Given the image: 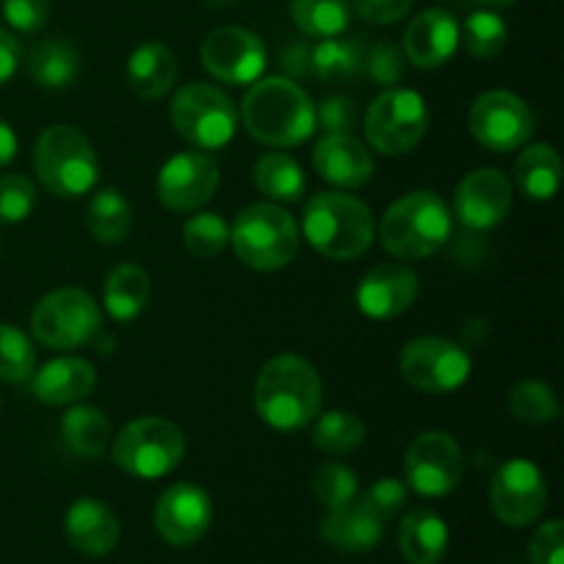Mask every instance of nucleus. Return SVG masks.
<instances>
[{
  "label": "nucleus",
  "instance_id": "20e7f679",
  "mask_svg": "<svg viewBox=\"0 0 564 564\" xmlns=\"http://www.w3.org/2000/svg\"><path fill=\"white\" fill-rule=\"evenodd\" d=\"M452 237V213L433 191L397 198L380 220V242L397 259H427Z\"/></svg>",
  "mask_w": 564,
  "mask_h": 564
},
{
  "label": "nucleus",
  "instance_id": "2f4dec72",
  "mask_svg": "<svg viewBox=\"0 0 564 564\" xmlns=\"http://www.w3.org/2000/svg\"><path fill=\"white\" fill-rule=\"evenodd\" d=\"M367 47L358 39H323L317 47L308 53V69L325 83H347L364 69Z\"/></svg>",
  "mask_w": 564,
  "mask_h": 564
},
{
  "label": "nucleus",
  "instance_id": "4c0bfd02",
  "mask_svg": "<svg viewBox=\"0 0 564 564\" xmlns=\"http://www.w3.org/2000/svg\"><path fill=\"white\" fill-rule=\"evenodd\" d=\"M463 42L474 58H496L507 47V22L490 9L474 11L463 25Z\"/></svg>",
  "mask_w": 564,
  "mask_h": 564
},
{
  "label": "nucleus",
  "instance_id": "cd10ccee",
  "mask_svg": "<svg viewBox=\"0 0 564 564\" xmlns=\"http://www.w3.org/2000/svg\"><path fill=\"white\" fill-rule=\"evenodd\" d=\"M149 297H152V279L141 264H119L105 279L102 303L116 323H132L141 317L143 308L149 306Z\"/></svg>",
  "mask_w": 564,
  "mask_h": 564
},
{
  "label": "nucleus",
  "instance_id": "ea45409f",
  "mask_svg": "<svg viewBox=\"0 0 564 564\" xmlns=\"http://www.w3.org/2000/svg\"><path fill=\"white\" fill-rule=\"evenodd\" d=\"M312 494L325 510H336V507H345L358 499V479L345 463H323V466L314 471Z\"/></svg>",
  "mask_w": 564,
  "mask_h": 564
},
{
  "label": "nucleus",
  "instance_id": "4468645a",
  "mask_svg": "<svg viewBox=\"0 0 564 564\" xmlns=\"http://www.w3.org/2000/svg\"><path fill=\"white\" fill-rule=\"evenodd\" d=\"M549 505V485L532 460H507L490 482V507L501 523L512 529L529 527Z\"/></svg>",
  "mask_w": 564,
  "mask_h": 564
},
{
  "label": "nucleus",
  "instance_id": "c9c22d12",
  "mask_svg": "<svg viewBox=\"0 0 564 564\" xmlns=\"http://www.w3.org/2000/svg\"><path fill=\"white\" fill-rule=\"evenodd\" d=\"M510 411L523 424H549L560 416V400L543 380H521L510 391Z\"/></svg>",
  "mask_w": 564,
  "mask_h": 564
},
{
  "label": "nucleus",
  "instance_id": "c03bdc74",
  "mask_svg": "<svg viewBox=\"0 0 564 564\" xmlns=\"http://www.w3.org/2000/svg\"><path fill=\"white\" fill-rule=\"evenodd\" d=\"M6 22L20 33H36L50 22V0H3Z\"/></svg>",
  "mask_w": 564,
  "mask_h": 564
},
{
  "label": "nucleus",
  "instance_id": "1a4fd4ad",
  "mask_svg": "<svg viewBox=\"0 0 564 564\" xmlns=\"http://www.w3.org/2000/svg\"><path fill=\"white\" fill-rule=\"evenodd\" d=\"M235 102L209 83H191L171 99V124L196 149H224L237 132Z\"/></svg>",
  "mask_w": 564,
  "mask_h": 564
},
{
  "label": "nucleus",
  "instance_id": "3c124183",
  "mask_svg": "<svg viewBox=\"0 0 564 564\" xmlns=\"http://www.w3.org/2000/svg\"><path fill=\"white\" fill-rule=\"evenodd\" d=\"M477 3L488 6V9L494 11V9H510V6L516 3V0H477Z\"/></svg>",
  "mask_w": 564,
  "mask_h": 564
},
{
  "label": "nucleus",
  "instance_id": "a878e982",
  "mask_svg": "<svg viewBox=\"0 0 564 564\" xmlns=\"http://www.w3.org/2000/svg\"><path fill=\"white\" fill-rule=\"evenodd\" d=\"M449 549V529L438 512L419 507L400 523V551L411 564H438Z\"/></svg>",
  "mask_w": 564,
  "mask_h": 564
},
{
  "label": "nucleus",
  "instance_id": "f257e3e1",
  "mask_svg": "<svg viewBox=\"0 0 564 564\" xmlns=\"http://www.w3.org/2000/svg\"><path fill=\"white\" fill-rule=\"evenodd\" d=\"M253 408L268 427L297 433L308 427L323 408V380L306 358L295 352L275 356L259 372Z\"/></svg>",
  "mask_w": 564,
  "mask_h": 564
},
{
  "label": "nucleus",
  "instance_id": "c756f323",
  "mask_svg": "<svg viewBox=\"0 0 564 564\" xmlns=\"http://www.w3.org/2000/svg\"><path fill=\"white\" fill-rule=\"evenodd\" d=\"M110 430L108 416L94 405H72L61 419V438H64L66 449L77 457H102L105 449L110 446Z\"/></svg>",
  "mask_w": 564,
  "mask_h": 564
},
{
  "label": "nucleus",
  "instance_id": "c85d7f7f",
  "mask_svg": "<svg viewBox=\"0 0 564 564\" xmlns=\"http://www.w3.org/2000/svg\"><path fill=\"white\" fill-rule=\"evenodd\" d=\"M562 158L551 143H529L516 160V182L532 202H551L562 187Z\"/></svg>",
  "mask_w": 564,
  "mask_h": 564
},
{
  "label": "nucleus",
  "instance_id": "7c9ffc66",
  "mask_svg": "<svg viewBox=\"0 0 564 564\" xmlns=\"http://www.w3.org/2000/svg\"><path fill=\"white\" fill-rule=\"evenodd\" d=\"M86 229L102 246H119L132 229V207L116 187H99L86 209Z\"/></svg>",
  "mask_w": 564,
  "mask_h": 564
},
{
  "label": "nucleus",
  "instance_id": "f8f14e48",
  "mask_svg": "<svg viewBox=\"0 0 564 564\" xmlns=\"http://www.w3.org/2000/svg\"><path fill=\"white\" fill-rule=\"evenodd\" d=\"M466 457L460 444L444 430L416 435L405 449V485L427 499H441L460 488Z\"/></svg>",
  "mask_w": 564,
  "mask_h": 564
},
{
  "label": "nucleus",
  "instance_id": "e433bc0d",
  "mask_svg": "<svg viewBox=\"0 0 564 564\" xmlns=\"http://www.w3.org/2000/svg\"><path fill=\"white\" fill-rule=\"evenodd\" d=\"M36 372V350L33 341L14 325L0 323V380L22 383Z\"/></svg>",
  "mask_w": 564,
  "mask_h": 564
},
{
  "label": "nucleus",
  "instance_id": "5701e85b",
  "mask_svg": "<svg viewBox=\"0 0 564 564\" xmlns=\"http://www.w3.org/2000/svg\"><path fill=\"white\" fill-rule=\"evenodd\" d=\"M383 518L369 510L361 499H356L350 505L328 510L319 534L330 549L341 551V554H364L383 540Z\"/></svg>",
  "mask_w": 564,
  "mask_h": 564
},
{
  "label": "nucleus",
  "instance_id": "8fccbe9b",
  "mask_svg": "<svg viewBox=\"0 0 564 564\" xmlns=\"http://www.w3.org/2000/svg\"><path fill=\"white\" fill-rule=\"evenodd\" d=\"M14 158H17V135L9 127V121L0 119V169H6Z\"/></svg>",
  "mask_w": 564,
  "mask_h": 564
},
{
  "label": "nucleus",
  "instance_id": "bb28decb",
  "mask_svg": "<svg viewBox=\"0 0 564 564\" xmlns=\"http://www.w3.org/2000/svg\"><path fill=\"white\" fill-rule=\"evenodd\" d=\"M25 69L31 80L39 83L42 88H66L80 75V53L64 36L39 39L28 50Z\"/></svg>",
  "mask_w": 564,
  "mask_h": 564
},
{
  "label": "nucleus",
  "instance_id": "2eb2a0df",
  "mask_svg": "<svg viewBox=\"0 0 564 564\" xmlns=\"http://www.w3.org/2000/svg\"><path fill=\"white\" fill-rule=\"evenodd\" d=\"M202 64L215 80L248 86L262 77L268 50L262 39L240 25H224L207 33L202 44Z\"/></svg>",
  "mask_w": 564,
  "mask_h": 564
},
{
  "label": "nucleus",
  "instance_id": "9d476101",
  "mask_svg": "<svg viewBox=\"0 0 564 564\" xmlns=\"http://www.w3.org/2000/svg\"><path fill=\"white\" fill-rule=\"evenodd\" d=\"M430 113L422 94L411 88H386L367 110V141L375 152L400 158L416 149L427 132Z\"/></svg>",
  "mask_w": 564,
  "mask_h": 564
},
{
  "label": "nucleus",
  "instance_id": "a19ab883",
  "mask_svg": "<svg viewBox=\"0 0 564 564\" xmlns=\"http://www.w3.org/2000/svg\"><path fill=\"white\" fill-rule=\"evenodd\" d=\"M36 207V185L22 174L0 176V224H22Z\"/></svg>",
  "mask_w": 564,
  "mask_h": 564
},
{
  "label": "nucleus",
  "instance_id": "f3484780",
  "mask_svg": "<svg viewBox=\"0 0 564 564\" xmlns=\"http://www.w3.org/2000/svg\"><path fill=\"white\" fill-rule=\"evenodd\" d=\"M213 523V501L207 490L193 482H176L160 496L154 507V527L160 538L174 549L196 545Z\"/></svg>",
  "mask_w": 564,
  "mask_h": 564
},
{
  "label": "nucleus",
  "instance_id": "6ab92c4d",
  "mask_svg": "<svg viewBox=\"0 0 564 564\" xmlns=\"http://www.w3.org/2000/svg\"><path fill=\"white\" fill-rule=\"evenodd\" d=\"M419 297V275L405 264H380L369 270L356 290L361 314L372 319H391L405 314Z\"/></svg>",
  "mask_w": 564,
  "mask_h": 564
},
{
  "label": "nucleus",
  "instance_id": "473e14b6",
  "mask_svg": "<svg viewBox=\"0 0 564 564\" xmlns=\"http://www.w3.org/2000/svg\"><path fill=\"white\" fill-rule=\"evenodd\" d=\"M253 185L273 202H301L306 191V176L290 154L268 152L253 165Z\"/></svg>",
  "mask_w": 564,
  "mask_h": 564
},
{
  "label": "nucleus",
  "instance_id": "412c9836",
  "mask_svg": "<svg viewBox=\"0 0 564 564\" xmlns=\"http://www.w3.org/2000/svg\"><path fill=\"white\" fill-rule=\"evenodd\" d=\"M460 44V25L444 9H430L413 17L402 36V55L419 69H438L455 55Z\"/></svg>",
  "mask_w": 564,
  "mask_h": 564
},
{
  "label": "nucleus",
  "instance_id": "49530a36",
  "mask_svg": "<svg viewBox=\"0 0 564 564\" xmlns=\"http://www.w3.org/2000/svg\"><path fill=\"white\" fill-rule=\"evenodd\" d=\"M529 562L564 564V527L562 521H545L529 540Z\"/></svg>",
  "mask_w": 564,
  "mask_h": 564
},
{
  "label": "nucleus",
  "instance_id": "423d86ee",
  "mask_svg": "<svg viewBox=\"0 0 564 564\" xmlns=\"http://www.w3.org/2000/svg\"><path fill=\"white\" fill-rule=\"evenodd\" d=\"M36 176L53 196L80 198L97 185L99 160L91 141L72 124H55L39 135L33 149Z\"/></svg>",
  "mask_w": 564,
  "mask_h": 564
},
{
  "label": "nucleus",
  "instance_id": "ddd939ff",
  "mask_svg": "<svg viewBox=\"0 0 564 564\" xmlns=\"http://www.w3.org/2000/svg\"><path fill=\"white\" fill-rule=\"evenodd\" d=\"M468 130L488 152H516L534 135V113L512 91H485L468 110Z\"/></svg>",
  "mask_w": 564,
  "mask_h": 564
},
{
  "label": "nucleus",
  "instance_id": "09e8293b",
  "mask_svg": "<svg viewBox=\"0 0 564 564\" xmlns=\"http://www.w3.org/2000/svg\"><path fill=\"white\" fill-rule=\"evenodd\" d=\"M20 61H22L20 42L14 39V33L6 31V28L0 25V86L14 77V72L20 69Z\"/></svg>",
  "mask_w": 564,
  "mask_h": 564
},
{
  "label": "nucleus",
  "instance_id": "0eeeda50",
  "mask_svg": "<svg viewBox=\"0 0 564 564\" xmlns=\"http://www.w3.org/2000/svg\"><path fill=\"white\" fill-rule=\"evenodd\" d=\"M187 449L185 433L163 416H141L119 430L113 463L135 479H160L174 471Z\"/></svg>",
  "mask_w": 564,
  "mask_h": 564
},
{
  "label": "nucleus",
  "instance_id": "dca6fc26",
  "mask_svg": "<svg viewBox=\"0 0 564 564\" xmlns=\"http://www.w3.org/2000/svg\"><path fill=\"white\" fill-rule=\"evenodd\" d=\"M220 187V171L204 152H180L165 160L158 176V198L174 213H193L213 202Z\"/></svg>",
  "mask_w": 564,
  "mask_h": 564
},
{
  "label": "nucleus",
  "instance_id": "4be33fe9",
  "mask_svg": "<svg viewBox=\"0 0 564 564\" xmlns=\"http://www.w3.org/2000/svg\"><path fill=\"white\" fill-rule=\"evenodd\" d=\"M66 540L86 556H108L119 543V518L105 501L77 499L66 512Z\"/></svg>",
  "mask_w": 564,
  "mask_h": 564
},
{
  "label": "nucleus",
  "instance_id": "39448f33",
  "mask_svg": "<svg viewBox=\"0 0 564 564\" xmlns=\"http://www.w3.org/2000/svg\"><path fill=\"white\" fill-rule=\"evenodd\" d=\"M229 242L246 268L273 273L297 257L301 229L279 204H251L229 226Z\"/></svg>",
  "mask_w": 564,
  "mask_h": 564
},
{
  "label": "nucleus",
  "instance_id": "6e6552de",
  "mask_svg": "<svg viewBox=\"0 0 564 564\" xmlns=\"http://www.w3.org/2000/svg\"><path fill=\"white\" fill-rule=\"evenodd\" d=\"M31 334L50 350H75L102 334V312L88 292L64 286L33 306Z\"/></svg>",
  "mask_w": 564,
  "mask_h": 564
},
{
  "label": "nucleus",
  "instance_id": "72a5a7b5",
  "mask_svg": "<svg viewBox=\"0 0 564 564\" xmlns=\"http://www.w3.org/2000/svg\"><path fill=\"white\" fill-rule=\"evenodd\" d=\"M290 14L306 36H341L350 25V0H290Z\"/></svg>",
  "mask_w": 564,
  "mask_h": 564
},
{
  "label": "nucleus",
  "instance_id": "f704fd0d",
  "mask_svg": "<svg viewBox=\"0 0 564 564\" xmlns=\"http://www.w3.org/2000/svg\"><path fill=\"white\" fill-rule=\"evenodd\" d=\"M312 441L328 455H350L367 441V424L350 411H328L314 419Z\"/></svg>",
  "mask_w": 564,
  "mask_h": 564
},
{
  "label": "nucleus",
  "instance_id": "a211bd4d",
  "mask_svg": "<svg viewBox=\"0 0 564 564\" xmlns=\"http://www.w3.org/2000/svg\"><path fill=\"white\" fill-rule=\"evenodd\" d=\"M512 185L505 171L485 165L463 176L455 191V215L466 229H496L510 215Z\"/></svg>",
  "mask_w": 564,
  "mask_h": 564
},
{
  "label": "nucleus",
  "instance_id": "7ed1b4c3",
  "mask_svg": "<svg viewBox=\"0 0 564 564\" xmlns=\"http://www.w3.org/2000/svg\"><path fill=\"white\" fill-rule=\"evenodd\" d=\"M303 237L334 262H352L375 240L372 209L345 191L317 193L303 209Z\"/></svg>",
  "mask_w": 564,
  "mask_h": 564
},
{
  "label": "nucleus",
  "instance_id": "37998d69",
  "mask_svg": "<svg viewBox=\"0 0 564 564\" xmlns=\"http://www.w3.org/2000/svg\"><path fill=\"white\" fill-rule=\"evenodd\" d=\"M361 501L369 507V510L378 512L383 521H391V518H394L397 512H402V507H405L408 485L394 477H383L367 490V496H364Z\"/></svg>",
  "mask_w": 564,
  "mask_h": 564
},
{
  "label": "nucleus",
  "instance_id": "aec40b11",
  "mask_svg": "<svg viewBox=\"0 0 564 564\" xmlns=\"http://www.w3.org/2000/svg\"><path fill=\"white\" fill-rule=\"evenodd\" d=\"M312 160L325 182L345 191H358L375 174L372 152L352 132H325L314 147Z\"/></svg>",
  "mask_w": 564,
  "mask_h": 564
},
{
  "label": "nucleus",
  "instance_id": "f03ea898",
  "mask_svg": "<svg viewBox=\"0 0 564 564\" xmlns=\"http://www.w3.org/2000/svg\"><path fill=\"white\" fill-rule=\"evenodd\" d=\"M317 105L290 77H259L242 97L240 119L248 135L273 149H290L317 130Z\"/></svg>",
  "mask_w": 564,
  "mask_h": 564
},
{
  "label": "nucleus",
  "instance_id": "58836bf2",
  "mask_svg": "<svg viewBox=\"0 0 564 564\" xmlns=\"http://www.w3.org/2000/svg\"><path fill=\"white\" fill-rule=\"evenodd\" d=\"M185 248L202 259H213L229 246V224L220 213H196L185 220Z\"/></svg>",
  "mask_w": 564,
  "mask_h": 564
},
{
  "label": "nucleus",
  "instance_id": "de8ad7c7",
  "mask_svg": "<svg viewBox=\"0 0 564 564\" xmlns=\"http://www.w3.org/2000/svg\"><path fill=\"white\" fill-rule=\"evenodd\" d=\"M352 9L372 25H391L411 14L413 0H352Z\"/></svg>",
  "mask_w": 564,
  "mask_h": 564
},
{
  "label": "nucleus",
  "instance_id": "a18cd8bd",
  "mask_svg": "<svg viewBox=\"0 0 564 564\" xmlns=\"http://www.w3.org/2000/svg\"><path fill=\"white\" fill-rule=\"evenodd\" d=\"M314 116L325 132H352L358 124V105L356 99L334 94V97L323 99L319 108H314Z\"/></svg>",
  "mask_w": 564,
  "mask_h": 564
},
{
  "label": "nucleus",
  "instance_id": "9b49d317",
  "mask_svg": "<svg viewBox=\"0 0 564 564\" xmlns=\"http://www.w3.org/2000/svg\"><path fill=\"white\" fill-rule=\"evenodd\" d=\"M400 372L422 394H452L471 375V358L444 336H419L402 347Z\"/></svg>",
  "mask_w": 564,
  "mask_h": 564
},
{
  "label": "nucleus",
  "instance_id": "603ef678",
  "mask_svg": "<svg viewBox=\"0 0 564 564\" xmlns=\"http://www.w3.org/2000/svg\"><path fill=\"white\" fill-rule=\"evenodd\" d=\"M237 3V0H207V6H215V9H224V6Z\"/></svg>",
  "mask_w": 564,
  "mask_h": 564
},
{
  "label": "nucleus",
  "instance_id": "393cba45",
  "mask_svg": "<svg viewBox=\"0 0 564 564\" xmlns=\"http://www.w3.org/2000/svg\"><path fill=\"white\" fill-rule=\"evenodd\" d=\"M180 66L163 42H143L127 58V83L141 99H163L174 88Z\"/></svg>",
  "mask_w": 564,
  "mask_h": 564
},
{
  "label": "nucleus",
  "instance_id": "79ce46f5",
  "mask_svg": "<svg viewBox=\"0 0 564 564\" xmlns=\"http://www.w3.org/2000/svg\"><path fill=\"white\" fill-rule=\"evenodd\" d=\"M364 69L369 72L378 86H397L402 80V72H405V55L400 47H394L391 42H378L372 50H367V58H364Z\"/></svg>",
  "mask_w": 564,
  "mask_h": 564
},
{
  "label": "nucleus",
  "instance_id": "b1692460",
  "mask_svg": "<svg viewBox=\"0 0 564 564\" xmlns=\"http://www.w3.org/2000/svg\"><path fill=\"white\" fill-rule=\"evenodd\" d=\"M33 378V394L44 405H75L83 397H88L97 386V369L91 361L77 356L55 358L44 364Z\"/></svg>",
  "mask_w": 564,
  "mask_h": 564
}]
</instances>
